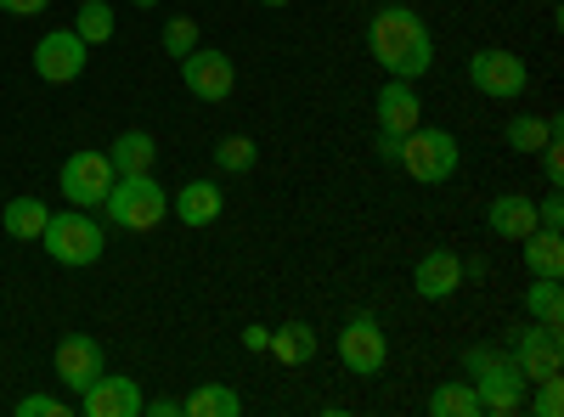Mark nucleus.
Masks as SVG:
<instances>
[{
  "mask_svg": "<svg viewBox=\"0 0 564 417\" xmlns=\"http://www.w3.org/2000/svg\"><path fill=\"white\" fill-rule=\"evenodd\" d=\"M367 52L390 79H423L435 68V34L412 7H379L367 18Z\"/></svg>",
  "mask_w": 564,
  "mask_h": 417,
  "instance_id": "obj_1",
  "label": "nucleus"
},
{
  "mask_svg": "<svg viewBox=\"0 0 564 417\" xmlns=\"http://www.w3.org/2000/svg\"><path fill=\"white\" fill-rule=\"evenodd\" d=\"M463 373L468 384H475L480 395V417H513L525 406V373H520V361H513V350H497V344H475V350H463Z\"/></svg>",
  "mask_w": 564,
  "mask_h": 417,
  "instance_id": "obj_2",
  "label": "nucleus"
},
{
  "mask_svg": "<svg viewBox=\"0 0 564 417\" xmlns=\"http://www.w3.org/2000/svg\"><path fill=\"white\" fill-rule=\"evenodd\" d=\"M40 249L45 254H52L57 265H97L102 254H108V231L97 226V220H90L85 209H63V215H52V220H45V231H40Z\"/></svg>",
  "mask_w": 564,
  "mask_h": 417,
  "instance_id": "obj_3",
  "label": "nucleus"
},
{
  "mask_svg": "<svg viewBox=\"0 0 564 417\" xmlns=\"http://www.w3.org/2000/svg\"><path fill=\"white\" fill-rule=\"evenodd\" d=\"M102 209H108V220L119 231H153L170 215V193L159 187L153 175H113Z\"/></svg>",
  "mask_w": 564,
  "mask_h": 417,
  "instance_id": "obj_4",
  "label": "nucleus"
},
{
  "mask_svg": "<svg viewBox=\"0 0 564 417\" xmlns=\"http://www.w3.org/2000/svg\"><path fill=\"white\" fill-rule=\"evenodd\" d=\"M417 187H441V180L457 175V135L452 130H430V124H417L401 135V158H395Z\"/></svg>",
  "mask_w": 564,
  "mask_h": 417,
  "instance_id": "obj_5",
  "label": "nucleus"
},
{
  "mask_svg": "<svg viewBox=\"0 0 564 417\" xmlns=\"http://www.w3.org/2000/svg\"><path fill=\"white\" fill-rule=\"evenodd\" d=\"M468 85L491 102H520L531 90V68H525V57L502 52V45H486V52L468 57Z\"/></svg>",
  "mask_w": 564,
  "mask_h": 417,
  "instance_id": "obj_6",
  "label": "nucleus"
},
{
  "mask_svg": "<svg viewBox=\"0 0 564 417\" xmlns=\"http://www.w3.org/2000/svg\"><path fill=\"white\" fill-rule=\"evenodd\" d=\"M339 361L350 366L356 378H379L384 373V361H390V339L379 328V316H350L345 321V333H339Z\"/></svg>",
  "mask_w": 564,
  "mask_h": 417,
  "instance_id": "obj_7",
  "label": "nucleus"
},
{
  "mask_svg": "<svg viewBox=\"0 0 564 417\" xmlns=\"http://www.w3.org/2000/svg\"><path fill=\"white\" fill-rule=\"evenodd\" d=\"M57 187L74 209H102V198L113 187V158L108 153H74L57 175Z\"/></svg>",
  "mask_w": 564,
  "mask_h": 417,
  "instance_id": "obj_8",
  "label": "nucleus"
},
{
  "mask_svg": "<svg viewBox=\"0 0 564 417\" xmlns=\"http://www.w3.org/2000/svg\"><path fill=\"white\" fill-rule=\"evenodd\" d=\"M85 57H90V45L74 29H52V34L34 45V74L45 85H74L85 74Z\"/></svg>",
  "mask_w": 564,
  "mask_h": 417,
  "instance_id": "obj_9",
  "label": "nucleus"
},
{
  "mask_svg": "<svg viewBox=\"0 0 564 417\" xmlns=\"http://www.w3.org/2000/svg\"><path fill=\"white\" fill-rule=\"evenodd\" d=\"M181 79H186V90H193L198 102H226L231 85H238V68H231L226 52H204V45H193V52L181 57Z\"/></svg>",
  "mask_w": 564,
  "mask_h": 417,
  "instance_id": "obj_10",
  "label": "nucleus"
},
{
  "mask_svg": "<svg viewBox=\"0 0 564 417\" xmlns=\"http://www.w3.org/2000/svg\"><path fill=\"white\" fill-rule=\"evenodd\" d=\"M513 361H520L525 384L558 378V366H564V339H558V328H547V321H536V328H525L520 339H513Z\"/></svg>",
  "mask_w": 564,
  "mask_h": 417,
  "instance_id": "obj_11",
  "label": "nucleus"
},
{
  "mask_svg": "<svg viewBox=\"0 0 564 417\" xmlns=\"http://www.w3.org/2000/svg\"><path fill=\"white\" fill-rule=\"evenodd\" d=\"M52 361H57V378H63L74 395L108 373V366H102V344H97V339H85V333H68V339L57 344V355H52Z\"/></svg>",
  "mask_w": 564,
  "mask_h": 417,
  "instance_id": "obj_12",
  "label": "nucleus"
},
{
  "mask_svg": "<svg viewBox=\"0 0 564 417\" xmlns=\"http://www.w3.org/2000/svg\"><path fill=\"white\" fill-rule=\"evenodd\" d=\"M79 411H85V417H135V411H141V389H135V378L102 373L97 384L79 389Z\"/></svg>",
  "mask_w": 564,
  "mask_h": 417,
  "instance_id": "obj_13",
  "label": "nucleus"
},
{
  "mask_svg": "<svg viewBox=\"0 0 564 417\" xmlns=\"http://www.w3.org/2000/svg\"><path fill=\"white\" fill-rule=\"evenodd\" d=\"M412 288H417V299H452L463 288V260L452 249H430L412 271Z\"/></svg>",
  "mask_w": 564,
  "mask_h": 417,
  "instance_id": "obj_14",
  "label": "nucleus"
},
{
  "mask_svg": "<svg viewBox=\"0 0 564 417\" xmlns=\"http://www.w3.org/2000/svg\"><path fill=\"white\" fill-rule=\"evenodd\" d=\"M417 124H423V102H417L412 79H390V85L379 90V130L406 135V130H417Z\"/></svg>",
  "mask_w": 564,
  "mask_h": 417,
  "instance_id": "obj_15",
  "label": "nucleus"
},
{
  "mask_svg": "<svg viewBox=\"0 0 564 417\" xmlns=\"http://www.w3.org/2000/svg\"><path fill=\"white\" fill-rule=\"evenodd\" d=\"M170 209H175L181 226H215L220 209H226V198H220L215 180H186V187L170 198Z\"/></svg>",
  "mask_w": 564,
  "mask_h": 417,
  "instance_id": "obj_16",
  "label": "nucleus"
},
{
  "mask_svg": "<svg viewBox=\"0 0 564 417\" xmlns=\"http://www.w3.org/2000/svg\"><path fill=\"white\" fill-rule=\"evenodd\" d=\"M486 226L497 231V238L520 243V238H531V231H536V204H531V198H520V193H502V198H491Z\"/></svg>",
  "mask_w": 564,
  "mask_h": 417,
  "instance_id": "obj_17",
  "label": "nucleus"
},
{
  "mask_svg": "<svg viewBox=\"0 0 564 417\" xmlns=\"http://www.w3.org/2000/svg\"><path fill=\"white\" fill-rule=\"evenodd\" d=\"M108 158H113V175H153V164H159V142L148 130H124L119 142L108 147Z\"/></svg>",
  "mask_w": 564,
  "mask_h": 417,
  "instance_id": "obj_18",
  "label": "nucleus"
},
{
  "mask_svg": "<svg viewBox=\"0 0 564 417\" xmlns=\"http://www.w3.org/2000/svg\"><path fill=\"white\" fill-rule=\"evenodd\" d=\"M520 243H525V271L531 276H564V231L536 226L531 238H520Z\"/></svg>",
  "mask_w": 564,
  "mask_h": 417,
  "instance_id": "obj_19",
  "label": "nucleus"
},
{
  "mask_svg": "<svg viewBox=\"0 0 564 417\" xmlns=\"http://www.w3.org/2000/svg\"><path fill=\"white\" fill-rule=\"evenodd\" d=\"M45 220H52V209H45L40 198H12V204H7V215H0L7 238H18V243H40Z\"/></svg>",
  "mask_w": 564,
  "mask_h": 417,
  "instance_id": "obj_20",
  "label": "nucleus"
},
{
  "mask_svg": "<svg viewBox=\"0 0 564 417\" xmlns=\"http://www.w3.org/2000/svg\"><path fill=\"white\" fill-rule=\"evenodd\" d=\"M502 135H508V147H513V153H542V147L553 142V135H558V119H536V113H513Z\"/></svg>",
  "mask_w": 564,
  "mask_h": 417,
  "instance_id": "obj_21",
  "label": "nucleus"
},
{
  "mask_svg": "<svg viewBox=\"0 0 564 417\" xmlns=\"http://www.w3.org/2000/svg\"><path fill=\"white\" fill-rule=\"evenodd\" d=\"M181 411L186 417H238L243 411V395L226 389V384H204V389H193V395L181 400Z\"/></svg>",
  "mask_w": 564,
  "mask_h": 417,
  "instance_id": "obj_22",
  "label": "nucleus"
},
{
  "mask_svg": "<svg viewBox=\"0 0 564 417\" xmlns=\"http://www.w3.org/2000/svg\"><path fill=\"white\" fill-rule=\"evenodd\" d=\"M430 411L435 417H480V395H475V384H468V378H457V384H441L430 395Z\"/></svg>",
  "mask_w": 564,
  "mask_h": 417,
  "instance_id": "obj_23",
  "label": "nucleus"
},
{
  "mask_svg": "<svg viewBox=\"0 0 564 417\" xmlns=\"http://www.w3.org/2000/svg\"><path fill=\"white\" fill-rule=\"evenodd\" d=\"M74 34H79L85 45L113 40V7H108V0H79V23H74Z\"/></svg>",
  "mask_w": 564,
  "mask_h": 417,
  "instance_id": "obj_24",
  "label": "nucleus"
},
{
  "mask_svg": "<svg viewBox=\"0 0 564 417\" xmlns=\"http://www.w3.org/2000/svg\"><path fill=\"white\" fill-rule=\"evenodd\" d=\"M525 305L536 321H547V328H558V316H564V294H558V276H536V283L525 288Z\"/></svg>",
  "mask_w": 564,
  "mask_h": 417,
  "instance_id": "obj_25",
  "label": "nucleus"
},
{
  "mask_svg": "<svg viewBox=\"0 0 564 417\" xmlns=\"http://www.w3.org/2000/svg\"><path fill=\"white\" fill-rule=\"evenodd\" d=\"M254 158H260V147L249 142V135H226V142H215V164H220L226 175H249Z\"/></svg>",
  "mask_w": 564,
  "mask_h": 417,
  "instance_id": "obj_26",
  "label": "nucleus"
},
{
  "mask_svg": "<svg viewBox=\"0 0 564 417\" xmlns=\"http://www.w3.org/2000/svg\"><path fill=\"white\" fill-rule=\"evenodd\" d=\"M265 350H276L282 361H311V355H316V333L305 328V321H294V328L271 333V344H265Z\"/></svg>",
  "mask_w": 564,
  "mask_h": 417,
  "instance_id": "obj_27",
  "label": "nucleus"
},
{
  "mask_svg": "<svg viewBox=\"0 0 564 417\" xmlns=\"http://www.w3.org/2000/svg\"><path fill=\"white\" fill-rule=\"evenodd\" d=\"M159 40H164V52H170V57L181 63V57H186V52H193V45H198V23H193V18H170Z\"/></svg>",
  "mask_w": 564,
  "mask_h": 417,
  "instance_id": "obj_28",
  "label": "nucleus"
},
{
  "mask_svg": "<svg viewBox=\"0 0 564 417\" xmlns=\"http://www.w3.org/2000/svg\"><path fill=\"white\" fill-rule=\"evenodd\" d=\"M525 406H531L536 417H558V411H564V384H558V378L531 384V389H525Z\"/></svg>",
  "mask_w": 564,
  "mask_h": 417,
  "instance_id": "obj_29",
  "label": "nucleus"
},
{
  "mask_svg": "<svg viewBox=\"0 0 564 417\" xmlns=\"http://www.w3.org/2000/svg\"><path fill=\"white\" fill-rule=\"evenodd\" d=\"M74 406L68 400H57V395H23L18 400V417H68Z\"/></svg>",
  "mask_w": 564,
  "mask_h": 417,
  "instance_id": "obj_30",
  "label": "nucleus"
},
{
  "mask_svg": "<svg viewBox=\"0 0 564 417\" xmlns=\"http://www.w3.org/2000/svg\"><path fill=\"white\" fill-rule=\"evenodd\" d=\"M542 169H547V180H553V187L564 180V147H558V135H553V142L542 147Z\"/></svg>",
  "mask_w": 564,
  "mask_h": 417,
  "instance_id": "obj_31",
  "label": "nucleus"
},
{
  "mask_svg": "<svg viewBox=\"0 0 564 417\" xmlns=\"http://www.w3.org/2000/svg\"><path fill=\"white\" fill-rule=\"evenodd\" d=\"M536 226H547V231H558V226H564V204H558V193L536 204Z\"/></svg>",
  "mask_w": 564,
  "mask_h": 417,
  "instance_id": "obj_32",
  "label": "nucleus"
},
{
  "mask_svg": "<svg viewBox=\"0 0 564 417\" xmlns=\"http://www.w3.org/2000/svg\"><path fill=\"white\" fill-rule=\"evenodd\" d=\"M52 0H0V12H12V18H40Z\"/></svg>",
  "mask_w": 564,
  "mask_h": 417,
  "instance_id": "obj_33",
  "label": "nucleus"
},
{
  "mask_svg": "<svg viewBox=\"0 0 564 417\" xmlns=\"http://www.w3.org/2000/svg\"><path fill=\"white\" fill-rule=\"evenodd\" d=\"M141 411H153V417H181V400H175V395H159V400H141Z\"/></svg>",
  "mask_w": 564,
  "mask_h": 417,
  "instance_id": "obj_34",
  "label": "nucleus"
},
{
  "mask_svg": "<svg viewBox=\"0 0 564 417\" xmlns=\"http://www.w3.org/2000/svg\"><path fill=\"white\" fill-rule=\"evenodd\" d=\"M379 158H384V164H395V158H401V135L379 130Z\"/></svg>",
  "mask_w": 564,
  "mask_h": 417,
  "instance_id": "obj_35",
  "label": "nucleus"
},
{
  "mask_svg": "<svg viewBox=\"0 0 564 417\" xmlns=\"http://www.w3.org/2000/svg\"><path fill=\"white\" fill-rule=\"evenodd\" d=\"M243 344H249V350H265V344H271V328H260V321H254V328L243 333Z\"/></svg>",
  "mask_w": 564,
  "mask_h": 417,
  "instance_id": "obj_36",
  "label": "nucleus"
},
{
  "mask_svg": "<svg viewBox=\"0 0 564 417\" xmlns=\"http://www.w3.org/2000/svg\"><path fill=\"white\" fill-rule=\"evenodd\" d=\"M130 7H141V12H153V7H159V0H130Z\"/></svg>",
  "mask_w": 564,
  "mask_h": 417,
  "instance_id": "obj_37",
  "label": "nucleus"
},
{
  "mask_svg": "<svg viewBox=\"0 0 564 417\" xmlns=\"http://www.w3.org/2000/svg\"><path fill=\"white\" fill-rule=\"evenodd\" d=\"M260 7H289V0H260Z\"/></svg>",
  "mask_w": 564,
  "mask_h": 417,
  "instance_id": "obj_38",
  "label": "nucleus"
},
{
  "mask_svg": "<svg viewBox=\"0 0 564 417\" xmlns=\"http://www.w3.org/2000/svg\"><path fill=\"white\" fill-rule=\"evenodd\" d=\"M547 7H558V0H547Z\"/></svg>",
  "mask_w": 564,
  "mask_h": 417,
  "instance_id": "obj_39",
  "label": "nucleus"
}]
</instances>
